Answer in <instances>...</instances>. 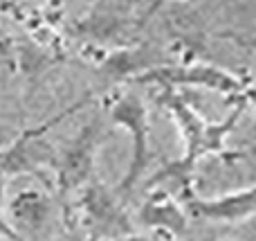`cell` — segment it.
<instances>
[{
	"mask_svg": "<svg viewBox=\"0 0 256 241\" xmlns=\"http://www.w3.org/2000/svg\"><path fill=\"white\" fill-rule=\"evenodd\" d=\"M148 70H153V54H150V50L146 45H142V48L112 50L99 63V72L112 81L130 79V77L140 79Z\"/></svg>",
	"mask_w": 256,
	"mask_h": 241,
	"instance_id": "5",
	"label": "cell"
},
{
	"mask_svg": "<svg viewBox=\"0 0 256 241\" xmlns=\"http://www.w3.org/2000/svg\"><path fill=\"white\" fill-rule=\"evenodd\" d=\"M108 115H110L112 124L126 129L132 140L130 167H128V174L120 183V187H117V192L124 194V192H130L132 185L140 178V174L144 171L146 156H148V120H146V108H144V104H142V99L132 93L120 95V97L110 104Z\"/></svg>",
	"mask_w": 256,
	"mask_h": 241,
	"instance_id": "3",
	"label": "cell"
},
{
	"mask_svg": "<svg viewBox=\"0 0 256 241\" xmlns=\"http://www.w3.org/2000/svg\"><path fill=\"white\" fill-rule=\"evenodd\" d=\"M104 138V126L99 120H92L66 144L56 158V180L63 194L81 192L92 180L94 160L99 144Z\"/></svg>",
	"mask_w": 256,
	"mask_h": 241,
	"instance_id": "2",
	"label": "cell"
},
{
	"mask_svg": "<svg viewBox=\"0 0 256 241\" xmlns=\"http://www.w3.org/2000/svg\"><path fill=\"white\" fill-rule=\"evenodd\" d=\"M70 3H76V5H88V7H94L99 0H70Z\"/></svg>",
	"mask_w": 256,
	"mask_h": 241,
	"instance_id": "9",
	"label": "cell"
},
{
	"mask_svg": "<svg viewBox=\"0 0 256 241\" xmlns=\"http://www.w3.org/2000/svg\"><path fill=\"white\" fill-rule=\"evenodd\" d=\"M110 241H146L142 237H132V234H124V237H117V239H110Z\"/></svg>",
	"mask_w": 256,
	"mask_h": 241,
	"instance_id": "8",
	"label": "cell"
},
{
	"mask_svg": "<svg viewBox=\"0 0 256 241\" xmlns=\"http://www.w3.org/2000/svg\"><path fill=\"white\" fill-rule=\"evenodd\" d=\"M140 219L146 225H162V228H176V225H180V214H178L176 207L164 196L148 198L140 212Z\"/></svg>",
	"mask_w": 256,
	"mask_h": 241,
	"instance_id": "7",
	"label": "cell"
},
{
	"mask_svg": "<svg viewBox=\"0 0 256 241\" xmlns=\"http://www.w3.org/2000/svg\"><path fill=\"white\" fill-rule=\"evenodd\" d=\"M81 216H84V225L92 239H117L128 234L130 225H128V216L117 203L115 194L108 192L104 185L97 180H90L79 196Z\"/></svg>",
	"mask_w": 256,
	"mask_h": 241,
	"instance_id": "4",
	"label": "cell"
},
{
	"mask_svg": "<svg viewBox=\"0 0 256 241\" xmlns=\"http://www.w3.org/2000/svg\"><path fill=\"white\" fill-rule=\"evenodd\" d=\"M7 234L16 241H45L56 225V203L43 185H20L4 194Z\"/></svg>",
	"mask_w": 256,
	"mask_h": 241,
	"instance_id": "1",
	"label": "cell"
},
{
	"mask_svg": "<svg viewBox=\"0 0 256 241\" xmlns=\"http://www.w3.org/2000/svg\"><path fill=\"white\" fill-rule=\"evenodd\" d=\"M126 27V18L120 14V9L110 7H99L94 5L88 14L79 21L76 25V34L86 41H99V43H106V41H115L122 34V30Z\"/></svg>",
	"mask_w": 256,
	"mask_h": 241,
	"instance_id": "6",
	"label": "cell"
}]
</instances>
